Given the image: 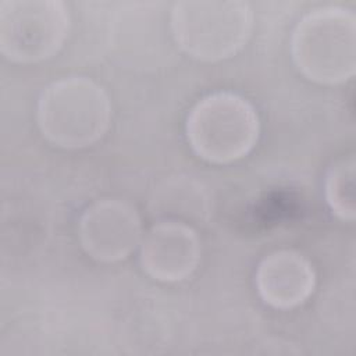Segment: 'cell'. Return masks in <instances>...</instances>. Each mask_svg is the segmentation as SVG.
Instances as JSON below:
<instances>
[{"label":"cell","mask_w":356,"mask_h":356,"mask_svg":"<svg viewBox=\"0 0 356 356\" xmlns=\"http://www.w3.org/2000/svg\"><path fill=\"white\" fill-rule=\"evenodd\" d=\"M298 71L320 85H341L356 72V15L342 6H320L305 14L291 35Z\"/></svg>","instance_id":"7a4b0ae2"},{"label":"cell","mask_w":356,"mask_h":356,"mask_svg":"<svg viewBox=\"0 0 356 356\" xmlns=\"http://www.w3.org/2000/svg\"><path fill=\"white\" fill-rule=\"evenodd\" d=\"M139 261L143 271L160 282H181L189 278L200 261V241L184 221L163 220L142 236Z\"/></svg>","instance_id":"52a82bcc"},{"label":"cell","mask_w":356,"mask_h":356,"mask_svg":"<svg viewBox=\"0 0 356 356\" xmlns=\"http://www.w3.org/2000/svg\"><path fill=\"white\" fill-rule=\"evenodd\" d=\"M175 191L178 192V196L174 191H167L170 195H160L156 196L154 202H163L167 200V207L161 209L167 214H172V220H178V216L192 218L197 217L204 211V199L202 192L197 186H193L191 181L178 179L177 182H172Z\"/></svg>","instance_id":"30bf717a"},{"label":"cell","mask_w":356,"mask_h":356,"mask_svg":"<svg viewBox=\"0 0 356 356\" xmlns=\"http://www.w3.org/2000/svg\"><path fill=\"white\" fill-rule=\"evenodd\" d=\"M254 284L266 305L288 310L310 298L316 286V273L312 263L299 252L280 249L260 260Z\"/></svg>","instance_id":"ba28073f"},{"label":"cell","mask_w":356,"mask_h":356,"mask_svg":"<svg viewBox=\"0 0 356 356\" xmlns=\"http://www.w3.org/2000/svg\"><path fill=\"white\" fill-rule=\"evenodd\" d=\"M324 197L331 211L342 221L356 217L355 202V159L353 156L337 160L324 178Z\"/></svg>","instance_id":"9c48e42d"},{"label":"cell","mask_w":356,"mask_h":356,"mask_svg":"<svg viewBox=\"0 0 356 356\" xmlns=\"http://www.w3.org/2000/svg\"><path fill=\"white\" fill-rule=\"evenodd\" d=\"M113 107L103 86L72 75L46 85L36 103L43 138L61 149H82L100 140L110 128Z\"/></svg>","instance_id":"6da1fadb"},{"label":"cell","mask_w":356,"mask_h":356,"mask_svg":"<svg viewBox=\"0 0 356 356\" xmlns=\"http://www.w3.org/2000/svg\"><path fill=\"white\" fill-rule=\"evenodd\" d=\"M71 28L68 7L60 0H3L0 3V51L18 64L53 57Z\"/></svg>","instance_id":"5b68a950"},{"label":"cell","mask_w":356,"mask_h":356,"mask_svg":"<svg viewBox=\"0 0 356 356\" xmlns=\"http://www.w3.org/2000/svg\"><path fill=\"white\" fill-rule=\"evenodd\" d=\"M143 236L138 210L121 199H99L79 217L78 238L92 259L115 263L127 259Z\"/></svg>","instance_id":"8992f818"},{"label":"cell","mask_w":356,"mask_h":356,"mask_svg":"<svg viewBox=\"0 0 356 356\" xmlns=\"http://www.w3.org/2000/svg\"><path fill=\"white\" fill-rule=\"evenodd\" d=\"M186 140L204 161L229 164L252 152L260 135L254 106L232 92H214L199 99L185 121Z\"/></svg>","instance_id":"3957f363"},{"label":"cell","mask_w":356,"mask_h":356,"mask_svg":"<svg viewBox=\"0 0 356 356\" xmlns=\"http://www.w3.org/2000/svg\"><path fill=\"white\" fill-rule=\"evenodd\" d=\"M171 31L178 47L200 61L236 54L250 38L253 11L246 1L185 0L172 6Z\"/></svg>","instance_id":"277c9868"}]
</instances>
